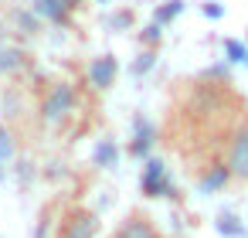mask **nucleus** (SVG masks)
I'll list each match as a JSON object with an SVG mask.
<instances>
[{
    "mask_svg": "<svg viewBox=\"0 0 248 238\" xmlns=\"http://www.w3.org/2000/svg\"><path fill=\"white\" fill-rule=\"evenodd\" d=\"M95 160H99V163H102L106 170H109V167L116 163V146H112V140H106V143H102V146L95 150Z\"/></svg>",
    "mask_w": 248,
    "mask_h": 238,
    "instance_id": "nucleus-10",
    "label": "nucleus"
},
{
    "mask_svg": "<svg viewBox=\"0 0 248 238\" xmlns=\"http://www.w3.org/2000/svg\"><path fill=\"white\" fill-rule=\"evenodd\" d=\"M7 34H11V28H7L4 21H0V48H4V45H11V41H7Z\"/></svg>",
    "mask_w": 248,
    "mask_h": 238,
    "instance_id": "nucleus-14",
    "label": "nucleus"
},
{
    "mask_svg": "<svg viewBox=\"0 0 248 238\" xmlns=\"http://www.w3.org/2000/svg\"><path fill=\"white\" fill-rule=\"evenodd\" d=\"M14 153H17V143H14L11 123H0V160H11Z\"/></svg>",
    "mask_w": 248,
    "mask_h": 238,
    "instance_id": "nucleus-9",
    "label": "nucleus"
},
{
    "mask_svg": "<svg viewBox=\"0 0 248 238\" xmlns=\"http://www.w3.org/2000/svg\"><path fill=\"white\" fill-rule=\"evenodd\" d=\"M150 65H153V51H143V55H140V62H136V72H146Z\"/></svg>",
    "mask_w": 248,
    "mask_h": 238,
    "instance_id": "nucleus-12",
    "label": "nucleus"
},
{
    "mask_svg": "<svg viewBox=\"0 0 248 238\" xmlns=\"http://www.w3.org/2000/svg\"><path fill=\"white\" fill-rule=\"evenodd\" d=\"M116 238H163V235H160V228L153 224L150 214L129 211V214L123 218V224L116 228Z\"/></svg>",
    "mask_w": 248,
    "mask_h": 238,
    "instance_id": "nucleus-7",
    "label": "nucleus"
},
{
    "mask_svg": "<svg viewBox=\"0 0 248 238\" xmlns=\"http://www.w3.org/2000/svg\"><path fill=\"white\" fill-rule=\"evenodd\" d=\"M153 136H156L153 126H150L146 119H136V136H133V146H129V150H133L136 157H146L150 146H153Z\"/></svg>",
    "mask_w": 248,
    "mask_h": 238,
    "instance_id": "nucleus-8",
    "label": "nucleus"
},
{
    "mask_svg": "<svg viewBox=\"0 0 248 238\" xmlns=\"http://www.w3.org/2000/svg\"><path fill=\"white\" fill-rule=\"evenodd\" d=\"M99 231V214L89 207H68L62 218V231L58 238H95Z\"/></svg>",
    "mask_w": 248,
    "mask_h": 238,
    "instance_id": "nucleus-3",
    "label": "nucleus"
},
{
    "mask_svg": "<svg viewBox=\"0 0 248 238\" xmlns=\"http://www.w3.org/2000/svg\"><path fill=\"white\" fill-rule=\"evenodd\" d=\"M177 11H180V0H170V7H160L156 11V21H170Z\"/></svg>",
    "mask_w": 248,
    "mask_h": 238,
    "instance_id": "nucleus-11",
    "label": "nucleus"
},
{
    "mask_svg": "<svg viewBox=\"0 0 248 238\" xmlns=\"http://www.w3.org/2000/svg\"><path fill=\"white\" fill-rule=\"evenodd\" d=\"M75 109H78V92H75V85L65 82V79L51 82L48 92H45L41 102H38V112H41V123H45V126H65V123L75 116Z\"/></svg>",
    "mask_w": 248,
    "mask_h": 238,
    "instance_id": "nucleus-1",
    "label": "nucleus"
},
{
    "mask_svg": "<svg viewBox=\"0 0 248 238\" xmlns=\"http://www.w3.org/2000/svg\"><path fill=\"white\" fill-rule=\"evenodd\" d=\"M116 75H119V62H116V55H99V58L89 62V85H92L95 92L112 89V85H116Z\"/></svg>",
    "mask_w": 248,
    "mask_h": 238,
    "instance_id": "nucleus-5",
    "label": "nucleus"
},
{
    "mask_svg": "<svg viewBox=\"0 0 248 238\" xmlns=\"http://www.w3.org/2000/svg\"><path fill=\"white\" fill-rule=\"evenodd\" d=\"M140 187H143V194H146V197H167V194L173 190L170 174H167V167H163L160 160H146L143 177H140Z\"/></svg>",
    "mask_w": 248,
    "mask_h": 238,
    "instance_id": "nucleus-4",
    "label": "nucleus"
},
{
    "mask_svg": "<svg viewBox=\"0 0 248 238\" xmlns=\"http://www.w3.org/2000/svg\"><path fill=\"white\" fill-rule=\"evenodd\" d=\"M221 157H224V163H228V170H231V180L248 184V112H238V116H234Z\"/></svg>",
    "mask_w": 248,
    "mask_h": 238,
    "instance_id": "nucleus-2",
    "label": "nucleus"
},
{
    "mask_svg": "<svg viewBox=\"0 0 248 238\" xmlns=\"http://www.w3.org/2000/svg\"><path fill=\"white\" fill-rule=\"evenodd\" d=\"M58 4L68 11V14H75V11H82V0H58Z\"/></svg>",
    "mask_w": 248,
    "mask_h": 238,
    "instance_id": "nucleus-13",
    "label": "nucleus"
},
{
    "mask_svg": "<svg viewBox=\"0 0 248 238\" xmlns=\"http://www.w3.org/2000/svg\"><path fill=\"white\" fill-rule=\"evenodd\" d=\"M31 68V51L21 45H4L0 48V79H21Z\"/></svg>",
    "mask_w": 248,
    "mask_h": 238,
    "instance_id": "nucleus-6",
    "label": "nucleus"
}]
</instances>
